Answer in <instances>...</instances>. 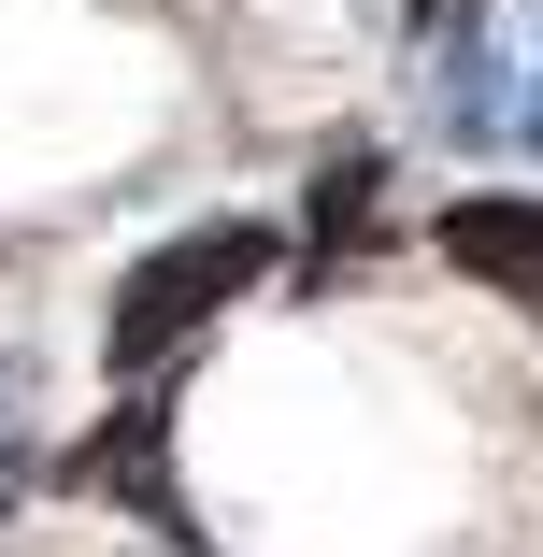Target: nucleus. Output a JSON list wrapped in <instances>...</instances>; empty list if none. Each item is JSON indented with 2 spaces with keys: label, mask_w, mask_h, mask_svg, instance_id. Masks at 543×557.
<instances>
[{
  "label": "nucleus",
  "mask_w": 543,
  "mask_h": 557,
  "mask_svg": "<svg viewBox=\"0 0 543 557\" xmlns=\"http://www.w3.org/2000/svg\"><path fill=\"white\" fill-rule=\"evenodd\" d=\"M458 129H472V144H515V158H543V0H515V15L472 44Z\"/></svg>",
  "instance_id": "3"
},
{
  "label": "nucleus",
  "mask_w": 543,
  "mask_h": 557,
  "mask_svg": "<svg viewBox=\"0 0 543 557\" xmlns=\"http://www.w3.org/2000/svg\"><path fill=\"white\" fill-rule=\"evenodd\" d=\"M286 244L258 230V214H214V230H186V244H158L129 286H115V314H100V358H115V386H144L158 358H186L214 314H230L258 272H272Z\"/></svg>",
  "instance_id": "1"
},
{
  "label": "nucleus",
  "mask_w": 543,
  "mask_h": 557,
  "mask_svg": "<svg viewBox=\"0 0 543 557\" xmlns=\"http://www.w3.org/2000/svg\"><path fill=\"white\" fill-rule=\"evenodd\" d=\"M29 486V358H0V500Z\"/></svg>",
  "instance_id": "4"
},
{
  "label": "nucleus",
  "mask_w": 543,
  "mask_h": 557,
  "mask_svg": "<svg viewBox=\"0 0 543 557\" xmlns=\"http://www.w3.org/2000/svg\"><path fill=\"white\" fill-rule=\"evenodd\" d=\"M444 272H472L486 300H515V314H543V186H472V200H444Z\"/></svg>",
  "instance_id": "2"
}]
</instances>
